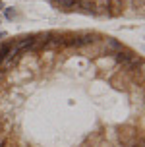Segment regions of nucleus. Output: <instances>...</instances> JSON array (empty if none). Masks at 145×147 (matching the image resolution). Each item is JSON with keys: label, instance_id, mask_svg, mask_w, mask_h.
I'll list each match as a JSON object with an SVG mask.
<instances>
[{"label": "nucleus", "instance_id": "f257e3e1", "mask_svg": "<svg viewBox=\"0 0 145 147\" xmlns=\"http://www.w3.org/2000/svg\"><path fill=\"white\" fill-rule=\"evenodd\" d=\"M143 56L97 29L0 41V147H145Z\"/></svg>", "mask_w": 145, "mask_h": 147}, {"label": "nucleus", "instance_id": "f03ea898", "mask_svg": "<svg viewBox=\"0 0 145 147\" xmlns=\"http://www.w3.org/2000/svg\"><path fill=\"white\" fill-rule=\"evenodd\" d=\"M64 14H81L103 20H141L145 0H45Z\"/></svg>", "mask_w": 145, "mask_h": 147}, {"label": "nucleus", "instance_id": "7ed1b4c3", "mask_svg": "<svg viewBox=\"0 0 145 147\" xmlns=\"http://www.w3.org/2000/svg\"><path fill=\"white\" fill-rule=\"evenodd\" d=\"M6 18H10V20H12V18H14V12H12V10H10V8H8V10H6Z\"/></svg>", "mask_w": 145, "mask_h": 147}, {"label": "nucleus", "instance_id": "20e7f679", "mask_svg": "<svg viewBox=\"0 0 145 147\" xmlns=\"http://www.w3.org/2000/svg\"><path fill=\"white\" fill-rule=\"evenodd\" d=\"M4 37H8V33H4V31H0V41H2Z\"/></svg>", "mask_w": 145, "mask_h": 147}, {"label": "nucleus", "instance_id": "39448f33", "mask_svg": "<svg viewBox=\"0 0 145 147\" xmlns=\"http://www.w3.org/2000/svg\"><path fill=\"white\" fill-rule=\"evenodd\" d=\"M0 10H4V2L2 0H0Z\"/></svg>", "mask_w": 145, "mask_h": 147}, {"label": "nucleus", "instance_id": "423d86ee", "mask_svg": "<svg viewBox=\"0 0 145 147\" xmlns=\"http://www.w3.org/2000/svg\"><path fill=\"white\" fill-rule=\"evenodd\" d=\"M0 25H2V16H0Z\"/></svg>", "mask_w": 145, "mask_h": 147}]
</instances>
